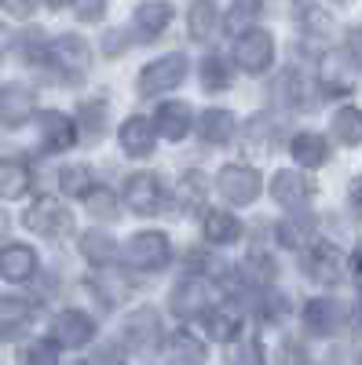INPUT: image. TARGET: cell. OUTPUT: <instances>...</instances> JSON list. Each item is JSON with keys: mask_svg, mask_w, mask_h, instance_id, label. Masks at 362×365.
Wrapping results in <instances>:
<instances>
[{"mask_svg": "<svg viewBox=\"0 0 362 365\" xmlns=\"http://www.w3.org/2000/svg\"><path fill=\"white\" fill-rule=\"evenodd\" d=\"M260 4H263V0H234L231 11H227V34L231 37H246L249 26L260 15Z\"/></svg>", "mask_w": 362, "mask_h": 365, "instance_id": "cell-27", "label": "cell"}, {"mask_svg": "<svg viewBox=\"0 0 362 365\" xmlns=\"http://www.w3.org/2000/svg\"><path fill=\"white\" fill-rule=\"evenodd\" d=\"M205 361V344L191 332H176L172 336V365H201Z\"/></svg>", "mask_w": 362, "mask_h": 365, "instance_id": "cell-32", "label": "cell"}, {"mask_svg": "<svg viewBox=\"0 0 362 365\" xmlns=\"http://www.w3.org/2000/svg\"><path fill=\"white\" fill-rule=\"evenodd\" d=\"M51 336H55L59 347H84L96 336V322L84 311H63L51 322Z\"/></svg>", "mask_w": 362, "mask_h": 365, "instance_id": "cell-8", "label": "cell"}, {"mask_svg": "<svg viewBox=\"0 0 362 365\" xmlns=\"http://www.w3.org/2000/svg\"><path fill=\"white\" fill-rule=\"evenodd\" d=\"M154 125H150L146 117H129L125 125H121V146H125V154L132 158H146L150 150H154Z\"/></svg>", "mask_w": 362, "mask_h": 365, "instance_id": "cell-18", "label": "cell"}, {"mask_svg": "<svg viewBox=\"0 0 362 365\" xmlns=\"http://www.w3.org/2000/svg\"><path fill=\"white\" fill-rule=\"evenodd\" d=\"M29 168L22 161H0V197H22L29 190Z\"/></svg>", "mask_w": 362, "mask_h": 365, "instance_id": "cell-25", "label": "cell"}, {"mask_svg": "<svg viewBox=\"0 0 362 365\" xmlns=\"http://www.w3.org/2000/svg\"><path fill=\"white\" fill-rule=\"evenodd\" d=\"M304 29H308V37H329L333 22H329L318 8H308V11H304Z\"/></svg>", "mask_w": 362, "mask_h": 365, "instance_id": "cell-43", "label": "cell"}, {"mask_svg": "<svg viewBox=\"0 0 362 365\" xmlns=\"http://www.w3.org/2000/svg\"><path fill=\"white\" fill-rule=\"evenodd\" d=\"M183 77H187V58L183 55H165V58H154V63L139 73V91L143 96L172 91L176 84H183Z\"/></svg>", "mask_w": 362, "mask_h": 365, "instance_id": "cell-3", "label": "cell"}, {"mask_svg": "<svg viewBox=\"0 0 362 365\" xmlns=\"http://www.w3.org/2000/svg\"><path fill=\"white\" fill-rule=\"evenodd\" d=\"M351 208H355V216L362 220V175L351 182Z\"/></svg>", "mask_w": 362, "mask_h": 365, "instance_id": "cell-49", "label": "cell"}, {"mask_svg": "<svg viewBox=\"0 0 362 365\" xmlns=\"http://www.w3.org/2000/svg\"><path fill=\"white\" fill-rule=\"evenodd\" d=\"M304 322L311 332H318V336H329V332H337L344 314L337 303H329V299H311L308 307H304Z\"/></svg>", "mask_w": 362, "mask_h": 365, "instance_id": "cell-20", "label": "cell"}, {"mask_svg": "<svg viewBox=\"0 0 362 365\" xmlns=\"http://www.w3.org/2000/svg\"><path fill=\"white\" fill-rule=\"evenodd\" d=\"M154 128L165 139H183L191 132V106L187 103H165L154 117Z\"/></svg>", "mask_w": 362, "mask_h": 365, "instance_id": "cell-19", "label": "cell"}, {"mask_svg": "<svg viewBox=\"0 0 362 365\" xmlns=\"http://www.w3.org/2000/svg\"><path fill=\"white\" fill-rule=\"evenodd\" d=\"M275 143H278V125H275V120L253 117L249 128H246V146L253 150V154H256V150L263 154V150H275Z\"/></svg>", "mask_w": 362, "mask_h": 365, "instance_id": "cell-31", "label": "cell"}, {"mask_svg": "<svg viewBox=\"0 0 362 365\" xmlns=\"http://www.w3.org/2000/svg\"><path fill=\"white\" fill-rule=\"evenodd\" d=\"M19 51L26 63H48V55H51V41H44L41 29H29V34L19 37Z\"/></svg>", "mask_w": 362, "mask_h": 365, "instance_id": "cell-38", "label": "cell"}, {"mask_svg": "<svg viewBox=\"0 0 362 365\" xmlns=\"http://www.w3.org/2000/svg\"><path fill=\"white\" fill-rule=\"evenodd\" d=\"M22 223L41 234V237H66L74 230V216H70V208L63 201H55V197H37L34 205L26 208V216Z\"/></svg>", "mask_w": 362, "mask_h": 365, "instance_id": "cell-1", "label": "cell"}, {"mask_svg": "<svg viewBox=\"0 0 362 365\" xmlns=\"http://www.w3.org/2000/svg\"><path fill=\"white\" fill-rule=\"evenodd\" d=\"M125 259L136 270H161L169 263V237L158 234V230L136 234L129 245H125Z\"/></svg>", "mask_w": 362, "mask_h": 365, "instance_id": "cell-4", "label": "cell"}, {"mask_svg": "<svg viewBox=\"0 0 362 365\" xmlns=\"http://www.w3.org/2000/svg\"><path fill=\"white\" fill-rule=\"evenodd\" d=\"M205 197H208V182L201 172H187L179 179V201H183V208H201Z\"/></svg>", "mask_w": 362, "mask_h": 365, "instance_id": "cell-36", "label": "cell"}, {"mask_svg": "<svg viewBox=\"0 0 362 365\" xmlns=\"http://www.w3.org/2000/svg\"><path fill=\"white\" fill-rule=\"evenodd\" d=\"M169 22H172V8L169 4H143V8H136V34L143 41H154Z\"/></svg>", "mask_w": 362, "mask_h": 365, "instance_id": "cell-24", "label": "cell"}, {"mask_svg": "<svg viewBox=\"0 0 362 365\" xmlns=\"http://www.w3.org/2000/svg\"><path fill=\"white\" fill-rule=\"evenodd\" d=\"M187 26H191L194 41H208V37H213L216 34V4H213V0H194L191 15H187Z\"/></svg>", "mask_w": 362, "mask_h": 365, "instance_id": "cell-26", "label": "cell"}, {"mask_svg": "<svg viewBox=\"0 0 362 365\" xmlns=\"http://www.w3.org/2000/svg\"><path fill=\"white\" fill-rule=\"evenodd\" d=\"M59 187H63L70 197H88V187H92V172L74 165V168H63L59 172Z\"/></svg>", "mask_w": 362, "mask_h": 365, "instance_id": "cell-40", "label": "cell"}, {"mask_svg": "<svg viewBox=\"0 0 362 365\" xmlns=\"http://www.w3.org/2000/svg\"><path fill=\"white\" fill-rule=\"evenodd\" d=\"M103 125H106V103H84L81 106V128H84V139L96 143L103 135Z\"/></svg>", "mask_w": 362, "mask_h": 365, "instance_id": "cell-39", "label": "cell"}, {"mask_svg": "<svg viewBox=\"0 0 362 365\" xmlns=\"http://www.w3.org/2000/svg\"><path fill=\"white\" fill-rule=\"evenodd\" d=\"M165 201V187H161V175L154 172H136L125 182V205L136 212V216H154Z\"/></svg>", "mask_w": 362, "mask_h": 365, "instance_id": "cell-2", "label": "cell"}, {"mask_svg": "<svg viewBox=\"0 0 362 365\" xmlns=\"http://www.w3.org/2000/svg\"><path fill=\"white\" fill-rule=\"evenodd\" d=\"M271 197H275L278 205H286V208H300V205H308L311 197H315V182L311 179H304L300 172H278L275 179H271Z\"/></svg>", "mask_w": 362, "mask_h": 365, "instance_id": "cell-12", "label": "cell"}, {"mask_svg": "<svg viewBox=\"0 0 362 365\" xmlns=\"http://www.w3.org/2000/svg\"><path fill=\"white\" fill-rule=\"evenodd\" d=\"M208 299H213V289H208L201 278H187L172 289V311L179 318H198V314H208Z\"/></svg>", "mask_w": 362, "mask_h": 365, "instance_id": "cell-10", "label": "cell"}, {"mask_svg": "<svg viewBox=\"0 0 362 365\" xmlns=\"http://www.w3.org/2000/svg\"><path fill=\"white\" fill-rule=\"evenodd\" d=\"M0 274L8 282H29L37 274V252L29 245H8L0 249Z\"/></svg>", "mask_w": 362, "mask_h": 365, "instance_id": "cell-16", "label": "cell"}, {"mask_svg": "<svg viewBox=\"0 0 362 365\" xmlns=\"http://www.w3.org/2000/svg\"><path fill=\"white\" fill-rule=\"evenodd\" d=\"M260 187H263L260 172H253V168H246V165H227V168L220 172V194H223L227 201H234V205L256 201V197H260Z\"/></svg>", "mask_w": 362, "mask_h": 365, "instance_id": "cell-5", "label": "cell"}, {"mask_svg": "<svg viewBox=\"0 0 362 365\" xmlns=\"http://www.w3.org/2000/svg\"><path fill=\"white\" fill-rule=\"evenodd\" d=\"M81 252H84V259H92L96 267H103V263H110V259L117 256V245H114V237H110V234H103V230H88V234L81 237Z\"/></svg>", "mask_w": 362, "mask_h": 365, "instance_id": "cell-29", "label": "cell"}, {"mask_svg": "<svg viewBox=\"0 0 362 365\" xmlns=\"http://www.w3.org/2000/svg\"><path fill=\"white\" fill-rule=\"evenodd\" d=\"M231 81H234V73L227 70V63L223 58H205L201 63V84L208 88V91H223V88H231Z\"/></svg>", "mask_w": 362, "mask_h": 365, "instance_id": "cell-37", "label": "cell"}, {"mask_svg": "<svg viewBox=\"0 0 362 365\" xmlns=\"http://www.w3.org/2000/svg\"><path fill=\"white\" fill-rule=\"evenodd\" d=\"M282 365H308V354H304V347L286 344V347H282Z\"/></svg>", "mask_w": 362, "mask_h": 365, "instance_id": "cell-47", "label": "cell"}, {"mask_svg": "<svg viewBox=\"0 0 362 365\" xmlns=\"http://www.w3.org/2000/svg\"><path fill=\"white\" fill-rule=\"evenodd\" d=\"M106 11V0H77V19L81 22H99Z\"/></svg>", "mask_w": 362, "mask_h": 365, "instance_id": "cell-44", "label": "cell"}, {"mask_svg": "<svg viewBox=\"0 0 362 365\" xmlns=\"http://www.w3.org/2000/svg\"><path fill=\"white\" fill-rule=\"evenodd\" d=\"M106 55H117V51H125V34H106V44H103Z\"/></svg>", "mask_w": 362, "mask_h": 365, "instance_id": "cell-48", "label": "cell"}, {"mask_svg": "<svg viewBox=\"0 0 362 365\" xmlns=\"http://www.w3.org/2000/svg\"><path fill=\"white\" fill-rule=\"evenodd\" d=\"M234 117L227 113V110H208L205 117H201V135H205V143H231L234 139Z\"/></svg>", "mask_w": 362, "mask_h": 365, "instance_id": "cell-28", "label": "cell"}, {"mask_svg": "<svg viewBox=\"0 0 362 365\" xmlns=\"http://www.w3.org/2000/svg\"><path fill=\"white\" fill-rule=\"evenodd\" d=\"M293 158H296V165H304V168H318V165L329 161V146H326L322 135L304 132V135L293 139Z\"/></svg>", "mask_w": 362, "mask_h": 365, "instance_id": "cell-23", "label": "cell"}, {"mask_svg": "<svg viewBox=\"0 0 362 365\" xmlns=\"http://www.w3.org/2000/svg\"><path fill=\"white\" fill-rule=\"evenodd\" d=\"M278 241L289 249H304V245H315V227L300 216H289L282 227H278Z\"/></svg>", "mask_w": 362, "mask_h": 365, "instance_id": "cell-34", "label": "cell"}, {"mask_svg": "<svg viewBox=\"0 0 362 365\" xmlns=\"http://www.w3.org/2000/svg\"><path fill=\"white\" fill-rule=\"evenodd\" d=\"M234 58L246 73H263L271 66V58H275V44H271V37L260 34V29H249L246 37L234 41Z\"/></svg>", "mask_w": 362, "mask_h": 365, "instance_id": "cell-6", "label": "cell"}, {"mask_svg": "<svg viewBox=\"0 0 362 365\" xmlns=\"http://www.w3.org/2000/svg\"><path fill=\"white\" fill-rule=\"evenodd\" d=\"M227 358H231V365H263V347H260V340H256V336L241 332V336L231 344Z\"/></svg>", "mask_w": 362, "mask_h": 365, "instance_id": "cell-35", "label": "cell"}, {"mask_svg": "<svg viewBox=\"0 0 362 365\" xmlns=\"http://www.w3.org/2000/svg\"><path fill=\"white\" fill-rule=\"evenodd\" d=\"M88 208H92V216H99V220H114L117 216L114 190H92V194H88Z\"/></svg>", "mask_w": 362, "mask_h": 365, "instance_id": "cell-41", "label": "cell"}, {"mask_svg": "<svg viewBox=\"0 0 362 365\" xmlns=\"http://www.w3.org/2000/svg\"><path fill=\"white\" fill-rule=\"evenodd\" d=\"M22 365H55V344L51 340H37L22 351Z\"/></svg>", "mask_w": 362, "mask_h": 365, "instance_id": "cell-42", "label": "cell"}, {"mask_svg": "<svg viewBox=\"0 0 362 365\" xmlns=\"http://www.w3.org/2000/svg\"><path fill=\"white\" fill-rule=\"evenodd\" d=\"M348 58L355 66H362V26H355L348 34Z\"/></svg>", "mask_w": 362, "mask_h": 365, "instance_id": "cell-46", "label": "cell"}, {"mask_svg": "<svg viewBox=\"0 0 362 365\" xmlns=\"http://www.w3.org/2000/svg\"><path fill=\"white\" fill-rule=\"evenodd\" d=\"M322 84H326V91H351L355 70L348 66V51L326 55V63H322Z\"/></svg>", "mask_w": 362, "mask_h": 365, "instance_id": "cell-22", "label": "cell"}, {"mask_svg": "<svg viewBox=\"0 0 362 365\" xmlns=\"http://www.w3.org/2000/svg\"><path fill=\"white\" fill-rule=\"evenodd\" d=\"M4 51H8V34L0 29V58H4Z\"/></svg>", "mask_w": 362, "mask_h": 365, "instance_id": "cell-50", "label": "cell"}, {"mask_svg": "<svg viewBox=\"0 0 362 365\" xmlns=\"http://www.w3.org/2000/svg\"><path fill=\"white\" fill-rule=\"evenodd\" d=\"M34 322V303L19 296H0V340H15Z\"/></svg>", "mask_w": 362, "mask_h": 365, "instance_id": "cell-15", "label": "cell"}, {"mask_svg": "<svg viewBox=\"0 0 362 365\" xmlns=\"http://www.w3.org/2000/svg\"><path fill=\"white\" fill-rule=\"evenodd\" d=\"M0 8L11 11L15 19H29V15H34V8H37V0H0Z\"/></svg>", "mask_w": 362, "mask_h": 365, "instance_id": "cell-45", "label": "cell"}, {"mask_svg": "<svg viewBox=\"0 0 362 365\" xmlns=\"http://www.w3.org/2000/svg\"><path fill=\"white\" fill-rule=\"evenodd\" d=\"M308 270L315 282H326V285H337L344 282V256L337 245L329 241H315V249L308 252Z\"/></svg>", "mask_w": 362, "mask_h": 365, "instance_id": "cell-13", "label": "cell"}, {"mask_svg": "<svg viewBox=\"0 0 362 365\" xmlns=\"http://www.w3.org/2000/svg\"><path fill=\"white\" fill-rule=\"evenodd\" d=\"M278 96L293 110H315V88H311V81L300 70H286L278 77Z\"/></svg>", "mask_w": 362, "mask_h": 365, "instance_id": "cell-17", "label": "cell"}, {"mask_svg": "<svg viewBox=\"0 0 362 365\" xmlns=\"http://www.w3.org/2000/svg\"><path fill=\"white\" fill-rule=\"evenodd\" d=\"M4 227H8V220H4V212H0V234H4Z\"/></svg>", "mask_w": 362, "mask_h": 365, "instance_id": "cell-52", "label": "cell"}, {"mask_svg": "<svg viewBox=\"0 0 362 365\" xmlns=\"http://www.w3.org/2000/svg\"><path fill=\"white\" fill-rule=\"evenodd\" d=\"M333 132H337V139H341L344 146L362 143V113H358L355 106L337 110V113H333Z\"/></svg>", "mask_w": 362, "mask_h": 365, "instance_id": "cell-33", "label": "cell"}, {"mask_svg": "<svg viewBox=\"0 0 362 365\" xmlns=\"http://www.w3.org/2000/svg\"><path fill=\"white\" fill-rule=\"evenodd\" d=\"M26 117H34V91L22 84H4L0 88V125L19 128Z\"/></svg>", "mask_w": 362, "mask_h": 365, "instance_id": "cell-14", "label": "cell"}, {"mask_svg": "<svg viewBox=\"0 0 362 365\" xmlns=\"http://www.w3.org/2000/svg\"><path fill=\"white\" fill-rule=\"evenodd\" d=\"M205 329H208V336H213V340L231 344V340L241 336V314L234 307H213L205 314Z\"/></svg>", "mask_w": 362, "mask_h": 365, "instance_id": "cell-21", "label": "cell"}, {"mask_svg": "<svg viewBox=\"0 0 362 365\" xmlns=\"http://www.w3.org/2000/svg\"><path fill=\"white\" fill-rule=\"evenodd\" d=\"M48 4H51V8H66V4H70V0H48Z\"/></svg>", "mask_w": 362, "mask_h": 365, "instance_id": "cell-51", "label": "cell"}, {"mask_svg": "<svg viewBox=\"0 0 362 365\" xmlns=\"http://www.w3.org/2000/svg\"><path fill=\"white\" fill-rule=\"evenodd\" d=\"M121 336H125V344L132 347V351H154L158 347V340H161V322H158V314L154 311H136V314H129L125 318V329H121Z\"/></svg>", "mask_w": 362, "mask_h": 365, "instance_id": "cell-9", "label": "cell"}, {"mask_svg": "<svg viewBox=\"0 0 362 365\" xmlns=\"http://www.w3.org/2000/svg\"><path fill=\"white\" fill-rule=\"evenodd\" d=\"M241 234L238 220L231 216V212H208L205 216V237L213 241V245H227V241H234Z\"/></svg>", "mask_w": 362, "mask_h": 365, "instance_id": "cell-30", "label": "cell"}, {"mask_svg": "<svg viewBox=\"0 0 362 365\" xmlns=\"http://www.w3.org/2000/svg\"><path fill=\"white\" fill-rule=\"evenodd\" d=\"M37 135H41V146L48 150V154H59V150H70L77 132H74V120L55 113V110H44L37 113Z\"/></svg>", "mask_w": 362, "mask_h": 365, "instance_id": "cell-11", "label": "cell"}, {"mask_svg": "<svg viewBox=\"0 0 362 365\" xmlns=\"http://www.w3.org/2000/svg\"><path fill=\"white\" fill-rule=\"evenodd\" d=\"M48 63L63 70V73H66V81H81V77H84V70H88V44H84L81 37H74V34L59 37V41H51V55H48Z\"/></svg>", "mask_w": 362, "mask_h": 365, "instance_id": "cell-7", "label": "cell"}]
</instances>
